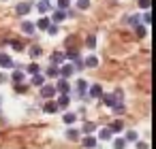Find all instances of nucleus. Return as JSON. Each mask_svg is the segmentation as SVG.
Listing matches in <instances>:
<instances>
[{"label": "nucleus", "mask_w": 156, "mask_h": 149, "mask_svg": "<svg viewBox=\"0 0 156 149\" xmlns=\"http://www.w3.org/2000/svg\"><path fill=\"white\" fill-rule=\"evenodd\" d=\"M101 100H103V102H105L107 107H113V104H115L118 100H122V92L118 90L115 94H101Z\"/></svg>", "instance_id": "1"}, {"label": "nucleus", "mask_w": 156, "mask_h": 149, "mask_svg": "<svg viewBox=\"0 0 156 149\" xmlns=\"http://www.w3.org/2000/svg\"><path fill=\"white\" fill-rule=\"evenodd\" d=\"M56 92H60V94H71V83H69V79H60V81L56 83Z\"/></svg>", "instance_id": "2"}, {"label": "nucleus", "mask_w": 156, "mask_h": 149, "mask_svg": "<svg viewBox=\"0 0 156 149\" xmlns=\"http://www.w3.org/2000/svg\"><path fill=\"white\" fill-rule=\"evenodd\" d=\"M41 96H43V98H54V96H56V85H51V83L41 85Z\"/></svg>", "instance_id": "3"}, {"label": "nucleus", "mask_w": 156, "mask_h": 149, "mask_svg": "<svg viewBox=\"0 0 156 149\" xmlns=\"http://www.w3.org/2000/svg\"><path fill=\"white\" fill-rule=\"evenodd\" d=\"M73 73H75L73 64H64V66H60V77H62V79H71Z\"/></svg>", "instance_id": "4"}, {"label": "nucleus", "mask_w": 156, "mask_h": 149, "mask_svg": "<svg viewBox=\"0 0 156 149\" xmlns=\"http://www.w3.org/2000/svg\"><path fill=\"white\" fill-rule=\"evenodd\" d=\"M86 94H88V81L86 79H79L77 81V96L79 98H86Z\"/></svg>", "instance_id": "5"}, {"label": "nucleus", "mask_w": 156, "mask_h": 149, "mask_svg": "<svg viewBox=\"0 0 156 149\" xmlns=\"http://www.w3.org/2000/svg\"><path fill=\"white\" fill-rule=\"evenodd\" d=\"M15 11H17V15H28L32 11V2H20Z\"/></svg>", "instance_id": "6"}, {"label": "nucleus", "mask_w": 156, "mask_h": 149, "mask_svg": "<svg viewBox=\"0 0 156 149\" xmlns=\"http://www.w3.org/2000/svg\"><path fill=\"white\" fill-rule=\"evenodd\" d=\"M101 94H103V87H101L98 83L90 85V90H88V96H90V98H101Z\"/></svg>", "instance_id": "7"}, {"label": "nucleus", "mask_w": 156, "mask_h": 149, "mask_svg": "<svg viewBox=\"0 0 156 149\" xmlns=\"http://www.w3.org/2000/svg\"><path fill=\"white\" fill-rule=\"evenodd\" d=\"M49 60H51V64H56V66H62V62H64V53H62V51H54Z\"/></svg>", "instance_id": "8"}, {"label": "nucleus", "mask_w": 156, "mask_h": 149, "mask_svg": "<svg viewBox=\"0 0 156 149\" xmlns=\"http://www.w3.org/2000/svg\"><path fill=\"white\" fill-rule=\"evenodd\" d=\"M69 102H71V96H69V94H60V98L56 100L58 109H66V107H69Z\"/></svg>", "instance_id": "9"}, {"label": "nucleus", "mask_w": 156, "mask_h": 149, "mask_svg": "<svg viewBox=\"0 0 156 149\" xmlns=\"http://www.w3.org/2000/svg\"><path fill=\"white\" fill-rule=\"evenodd\" d=\"M0 66H2V68H13V60H11V56L0 53Z\"/></svg>", "instance_id": "10"}, {"label": "nucleus", "mask_w": 156, "mask_h": 149, "mask_svg": "<svg viewBox=\"0 0 156 149\" xmlns=\"http://www.w3.org/2000/svg\"><path fill=\"white\" fill-rule=\"evenodd\" d=\"M64 17H66V11H62V9H56V11H54V24L64 22Z\"/></svg>", "instance_id": "11"}, {"label": "nucleus", "mask_w": 156, "mask_h": 149, "mask_svg": "<svg viewBox=\"0 0 156 149\" xmlns=\"http://www.w3.org/2000/svg\"><path fill=\"white\" fill-rule=\"evenodd\" d=\"M49 24H51V19H47V17H41V19L34 24V28H39V30H47V28H49Z\"/></svg>", "instance_id": "12"}, {"label": "nucleus", "mask_w": 156, "mask_h": 149, "mask_svg": "<svg viewBox=\"0 0 156 149\" xmlns=\"http://www.w3.org/2000/svg\"><path fill=\"white\" fill-rule=\"evenodd\" d=\"M34 30H37V28H34L32 22H24V24H22V32H24V34H34Z\"/></svg>", "instance_id": "13"}, {"label": "nucleus", "mask_w": 156, "mask_h": 149, "mask_svg": "<svg viewBox=\"0 0 156 149\" xmlns=\"http://www.w3.org/2000/svg\"><path fill=\"white\" fill-rule=\"evenodd\" d=\"M47 77H51V79H58V77H60V66L51 64V66L47 68Z\"/></svg>", "instance_id": "14"}, {"label": "nucleus", "mask_w": 156, "mask_h": 149, "mask_svg": "<svg viewBox=\"0 0 156 149\" xmlns=\"http://www.w3.org/2000/svg\"><path fill=\"white\" fill-rule=\"evenodd\" d=\"M111 136H113V132H111L109 128H103V130H98V138H101V141H111Z\"/></svg>", "instance_id": "15"}, {"label": "nucleus", "mask_w": 156, "mask_h": 149, "mask_svg": "<svg viewBox=\"0 0 156 149\" xmlns=\"http://www.w3.org/2000/svg\"><path fill=\"white\" fill-rule=\"evenodd\" d=\"M37 9H39V13H47V11L51 9L49 0H41V2H37Z\"/></svg>", "instance_id": "16"}, {"label": "nucleus", "mask_w": 156, "mask_h": 149, "mask_svg": "<svg viewBox=\"0 0 156 149\" xmlns=\"http://www.w3.org/2000/svg\"><path fill=\"white\" fill-rule=\"evenodd\" d=\"M83 64H86L88 68H94V66H98V58H96V56H88V58L83 60Z\"/></svg>", "instance_id": "17"}, {"label": "nucleus", "mask_w": 156, "mask_h": 149, "mask_svg": "<svg viewBox=\"0 0 156 149\" xmlns=\"http://www.w3.org/2000/svg\"><path fill=\"white\" fill-rule=\"evenodd\" d=\"M43 111H45V113H56V111H58V104H56L54 100H47L45 107H43Z\"/></svg>", "instance_id": "18"}, {"label": "nucleus", "mask_w": 156, "mask_h": 149, "mask_svg": "<svg viewBox=\"0 0 156 149\" xmlns=\"http://www.w3.org/2000/svg\"><path fill=\"white\" fill-rule=\"evenodd\" d=\"M83 147H86V149H94V147H96V138L88 134V136L83 138Z\"/></svg>", "instance_id": "19"}, {"label": "nucleus", "mask_w": 156, "mask_h": 149, "mask_svg": "<svg viewBox=\"0 0 156 149\" xmlns=\"http://www.w3.org/2000/svg\"><path fill=\"white\" fill-rule=\"evenodd\" d=\"M24 77H26V75H24V70H20V68H17V70H13V75H11V79H13L15 83H22V81H24Z\"/></svg>", "instance_id": "20"}, {"label": "nucleus", "mask_w": 156, "mask_h": 149, "mask_svg": "<svg viewBox=\"0 0 156 149\" xmlns=\"http://www.w3.org/2000/svg\"><path fill=\"white\" fill-rule=\"evenodd\" d=\"M45 83V77L41 75V73H37V75H32V85H37V87H41Z\"/></svg>", "instance_id": "21"}, {"label": "nucleus", "mask_w": 156, "mask_h": 149, "mask_svg": "<svg viewBox=\"0 0 156 149\" xmlns=\"http://www.w3.org/2000/svg\"><path fill=\"white\" fill-rule=\"evenodd\" d=\"M109 130H111V132H122V130H124V124H122L120 119H115V121L109 126Z\"/></svg>", "instance_id": "22"}, {"label": "nucleus", "mask_w": 156, "mask_h": 149, "mask_svg": "<svg viewBox=\"0 0 156 149\" xmlns=\"http://www.w3.org/2000/svg\"><path fill=\"white\" fill-rule=\"evenodd\" d=\"M66 138H71V141H77V138H79V130H75V128H69V130H66Z\"/></svg>", "instance_id": "23"}, {"label": "nucleus", "mask_w": 156, "mask_h": 149, "mask_svg": "<svg viewBox=\"0 0 156 149\" xmlns=\"http://www.w3.org/2000/svg\"><path fill=\"white\" fill-rule=\"evenodd\" d=\"M126 143H128L126 138H115L113 141V149H126Z\"/></svg>", "instance_id": "24"}, {"label": "nucleus", "mask_w": 156, "mask_h": 149, "mask_svg": "<svg viewBox=\"0 0 156 149\" xmlns=\"http://www.w3.org/2000/svg\"><path fill=\"white\" fill-rule=\"evenodd\" d=\"M135 32H137V36H139V39H143V36L147 34V28L139 24V26H135Z\"/></svg>", "instance_id": "25"}, {"label": "nucleus", "mask_w": 156, "mask_h": 149, "mask_svg": "<svg viewBox=\"0 0 156 149\" xmlns=\"http://www.w3.org/2000/svg\"><path fill=\"white\" fill-rule=\"evenodd\" d=\"M94 130H96V124H92V121H86V124H83V130H81V132L90 134V132H94Z\"/></svg>", "instance_id": "26"}, {"label": "nucleus", "mask_w": 156, "mask_h": 149, "mask_svg": "<svg viewBox=\"0 0 156 149\" xmlns=\"http://www.w3.org/2000/svg\"><path fill=\"white\" fill-rule=\"evenodd\" d=\"M126 22H128L130 26H139V24H141V17H139V15H130V17H126Z\"/></svg>", "instance_id": "27"}, {"label": "nucleus", "mask_w": 156, "mask_h": 149, "mask_svg": "<svg viewBox=\"0 0 156 149\" xmlns=\"http://www.w3.org/2000/svg\"><path fill=\"white\" fill-rule=\"evenodd\" d=\"M73 62H75V64H73V68H75V70H83V68H86V64H83V60H81V58H75Z\"/></svg>", "instance_id": "28"}, {"label": "nucleus", "mask_w": 156, "mask_h": 149, "mask_svg": "<svg viewBox=\"0 0 156 149\" xmlns=\"http://www.w3.org/2000/svg\"><path fill=\"white\" fill-rule=\"evenodd\" d=\"M26 73L37 75V73H41V68H39V64H28V66H26Z\"/></svg>", "instance_id": "29"}, {"label": "nucleus", "mask_w": 156, "mask_h": 149, "mask_svg": "<svg viewBox=\"0 0 156 149\" xmlns=\"http://www.w3.org/2000/svg\"><path fill=\"white\" fill-rule=\"evenodd\" d=\"M111 109H113V111H115L118 115H122V113H124V104H122V100H118V102H115V104H113Z\"/></svg>", "instance_id": "30"}, {"label": "nucleus", "mask_w": 156, "mask_h": 149, "mask_svg": "<svg viewBox=\"0 0 156 149\" xmlns=\"http://www.w3.org/2000/svg\"><path fill=\"white\" fill-rule=\"evenodd\" d=\"M62 119H64V124H73V121L77 119V115H75V113H64Z\"/></svg>", "instance_id": "31"}, {"label": "nucleus", "mask_w": 156, "mask_h": 149, "mask_svg": "<svg viewBox=\"0 0 156 149\" xmlns=\"http://www.w3.org/2000/svg\"><path fill=\"white\" fill-rule=\"evenodd\" d=\"M86 45H88L90 49H94V45H96V36H94V34H90V36L86 39Z\"/></svg>", "instance_id": "32"}, {"label": "nucleus", "mask_w": 156, "mask_h": 149, "mask_svg": "<svg viewBox=\"0 0 156 149\" xmlns=\"http://www.w3.org/2000/svg\"><path fill=\"white\" fill-rule=\"evenodd\" d=\"M30 56H32V58H39V56H41V47H39V45H32V47H30Z\"/></svg>", "instance_id": "33"}, {"label": "nucleus", "mask_w": 156, "mask_h": 149, "mask_svg": "<svg viewBox=\"0 0 156 149\" xmlns=\"http://www.w3.org/2000/svg\"><path fill=\"white\" fill-rule=\"evenodd\" d=\"M90 7V0H77V9H81V11H86Z\"/></svg>", "instance_id": "34"}, {"label": "nucleus", "mask_w": 156, "mask_h": 149, "mask_svg": "<svg viewBox=\"0 0 156 149\" xmlns=\"http://www.w3.org/2000/svg\"><path fill=\"white\" fill-rule=\"evenodd\" d=\"M71 7V0H58V9H62V11H66Z\"/></svg>", "instance_id": "35"}, {"label": "nucleus", "mask_w": 156, "mask_h": 149, "mask_svg": "<svg viewBox=\"0 0 156 149\" xmlns=\"http://www.w3.org/2000/svg\"><path fill=\"white\" fill-rule=\"evenodd\" d=\"M64 58H69V60H75V58H79V53H77L75 49H69V51L64 53Z\"/></svg>", "instance_id": "36"}, {"label": "nucleus", "mask_w": 156, "mask_h": 149, "mask_svg": "<svg viewBox=\"0 0 156 149\" xmlns=\"http://www.w3.org/2000/svg\"><path fill=\"white\" fill-rule=\"evenodd\" d=\"M141 22H143L145 26H147V24L152 22V15H150V11H145V13H143V17H141Z\"/></svg>", "instance_id": "37"}, {"label": "nucleus", "mask_w": 156, "mask_h": 149, "mask_svg": "<svg viewBox=\"0 0 156 149\" xmlns=\"http://www.w3.org/2000/svg\"><path fill=\"white\" fill-rule=\"evenodd\" d=\"M47 32H49L51 36H56V34H58V26H56V24H49V28H47Z\"/></svg>", "instance_id": "38"}, {"label": "nucleus", "mask_w": 156, "mask_h": 149, "mask_svg": "<svg viewBox=\"0 0 156 149\" xmlns=\"http://www.w3.org/2000/svg\"><path fill=\"white\" fill-rule=\"evenodd\" d=\"M126 141H137V132L135 130H128L126 132Z\"/></svg>", "instance_id": "39"}, {"label": "nucleus", "mask_w": 156, "mask_h": 149, "mask_svg": "<svg viewBox=\"0 0 156 149\" xmlns=\"http://www.w3.org/2000/svg\"><path fill=\"white\" fill-rule=\"evenodd\" d=\"M150 5H152L150 0H139V7H141L143 11H147V9H150Z\"/></svg>", "instance_id": "40"}, {"label": "nucleus", "mask_w": 156, "mask_h": 149, "mask_svg": "<svg viewBox=\"0 0 156 149\" xmlns=\"http://www.w3.org/2000/svg\"><path fill=\"white\" fill-rule=\"evenodd\" d=\"M15 92H26V85H20V83H15Z\"/></svg>", "instance_id": "41"}, {"label": "nucleus", "mask_w": 156, "mask_h": 149, "mask_svg": "<svg viewBox=\"0 0 156 149\" xmlns=\"http://www.w3.org/2000/svg\"><path fill=\"white\" fill-rule=\"evenodd\" d=\"M137 149H150V147H147V143H139L137 141Z\"/></svg>", "instance_id": "42"}, {"label": "nucleus", "mask_w": 156, "mask_h": 149, "mask_svg": "<svg viewBox=\"0 0 156 149\" xmlns=\"http://www.w3.org/2000/svg\"><path fill=\"white\" fill-rule=\"evenodd\" d=\"M7 81H9V77L5 73H0V83H7Z\"/></svg>", "instance_id": "43"}, {"label": "nucleus", "mask_w": 156, "mask_h": 149, "mask_svg": "<svg viewBox=\"0 0 156 149\" xmlns=\"http://www.w3.org/2000/svg\"><path fill=\"white\" fill-rule=\"evenodd\" d=\"M13 47H15V49H17V51H22V49H24V45H22V43H17V41H15V43H13Z\"/></svg>", "instance_id": "44"}]
</instances>
